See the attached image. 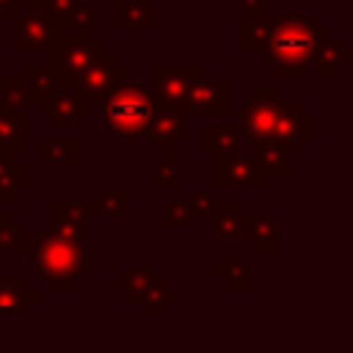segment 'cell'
<instances>
[{
  "mask_svg": "<svg viewBox=\"0 0 353 353\" xmlns=\"http://www.w3.org/2000/svg\"><path fill=\"white\" fill-rule=\"evenodd\" d=\"M30 262L58 292H74L83 279L91 276V237L44 229L39 240H28Z\"/></svg>",
  "mask_w": 353,
  "mask_h": 353,
  "instance_id": "obj_1",
  "label": "cell"
},
{
  "mask_svg": "<svg viewBox=\"0 0 353 353\" xmlns=\"http://www.w3.org/2000/svg\"><path fill=\"white\" fill-rule=\"evenodd\" d=\"M320 36H325V28H320L312 17L273 14V30L265 47V58L276 66L279 77H301L312 63Z\"/></svg>",
  "mask_w": 353,
  "mask_h": 353,
  "instance_id": "obj_2",
  "label": "cell"
},
{
  "mask_svg": "<svg viewBox=\"0 0 353 353\" xmlns=\"http://www.w3.org/2000/svg\"><path fill=\"white\" fill-rule=\"evenodd\" d=\"M99 105H102V119L116 141L141 138L154 113L152 91L143 88L132 74H127L121 83H116Z\"/></svg>",
  "mask_w": 353,
  "mask_h": 353,
  "instance_id": "obj_3",
  "label": "cell"
},
{
  "mask_svg": "<svg viewBox=\"0 0 353 353\" xmlns=\"http://www.w3.org/2000/svg\"><path fill=\"white\" fill-rule=\"evenodd\" d=\"M14 17H17V39H14L17 52L44 50L58 36L66 33L63 14L44 0H25L22 11H17Z\"/></svg>",
  "mask_w": 353,
  "mask_h": 353,
  "instance_id": "obj_4",
  "label": "cell"
},
{
  "mask_svg": "<svg viewBox=\"0 0 353 353\" xmlns=\"http://www.w3.org/2000/svg\"><path fill=\"white\" fill-rule=\"evenodd\" d=\"M52 77H55V91H66L77 85V77L97 61V55L105 50V44L99 39H88V36H72L66 39L58 36L52 44Z\"/></svg>",
  "mask_w": 353,
  "mask_h": 353,
  "instance_id": "obj_5",
  "label": "cell"
},
{
  "mask_svg": "<svg viewBox=\"0 0 353 353\" xmlns=\"http://www.w3.org/2000/svg\"><path fill=\"white\" fill-rule=\"evenodd\" d=\"M201 63H154L152 66V99L154 108H168L176 113L188 110V88L201 74Z\"/></svg>",
  "mask_w": 353,
  "mask_h": 353,
  "instance_id": "obj_6",
  "label": "cell"
},
{
  "mask_svg": "<svg viewBox=\"0 0 353 353\" xmlns=\"http://www.w3.org/2000/svg\"><path fill=\"white\" fill-rule=\"evenodd\" d=\"M314 135H317V119L303 108V102H298V99L284 102L281 105V113L276 119L270 143H276L287 154H295L309 141H314Z\"/></svg>",
  "mask_w": 353,
  "mask_h": 353,
  "instance_id": "obj_7",
  "label": "cell"
},
{
  "mask_svg": "<svg viewBox=\"0 0 353 353\" xmlns=\"http://www.w3.org/2000/svg\"><path fill=\"white\" fill-rule=\"evenodd\" d=\"M281 99L273 88H256L248 102L240 108V130L243 135L251 141V143H259V141H270L273 135V127H276V119L281 113Z\"/></svg>",
  "mask_w": 353,
  "mask_h": 353,
  "instance_id": "obj_8",
  "label": "cell"
},
{
  "mask_svg": "<svg viewBox=\"0 0 353 353\" xmlns=\"http://www.w3.org/2000/svg\"><path fill=\"white\" fill-rule=\"evenodd\" d=\"M127 74H130L127 63H121L113 50H102V52L97 55V61L77 77L74 91H77L88 105H99V102L108 97V91H110L116 83H121Z\"/></svg>",
  "mask_w": 353,
  "mask_h": 353,
  "instance_id": "obj_9",
  "label": "cell"
},
{
  "mask_svg": "<svg viewBox=\"0 0 353 353\" xmlns=\"http://www.w3.org/2000/svg\"><path fill=\"white\" fill-rule=\"evenodd\" d=\"M149 138V146L163 154L165 160H174L179 163V143L190 138V127H188V116L185 113H176V110H168V108H154L152 113V121L143 132Z\"/></svg>",
  "mask_w": 353,
  "mask_h": 353,
  "instance_id": "obj_10",
  "label": "cell"
},
{
  "mask_svg": "<svg viewBox=\"0 0 353 353\" xmlns=\"http://www.w3.org/2000/svg\"><path fill=\"white\" fill-rule=\"evenodd\" d=\"M212 185L215 190H226V188H237L245 185L251 190H265L268 176L254 165V160L248 154L232 152V154H212Z\"/></svg>",
  "mask_w": 353,
  "mask_h": 353,
  "instance_id": "obj_11",
  "label": "cell"
},
{
  "mask_svg": "<svg viewBox=\"0 0 353 353\" xmlns=\"http://www.w3.org/2000/svg\"><path fill=\"white\" fill-rule=\"evenodd\" d=\"M188 110L201 116H223L229 110V77H207L201 72L188 88Z\"/></svg>",
  "mask_w": 353,
  "mask_h": 353,
  "instance_id": "obj_12",
  "label": "cell"
},
{
  "mask_svg": "<svg viewBox=\"0 0 353 353\" xmlns=\"http://www.w3.org/2000/svg\"><path fill=\"white\" fill-rule=\"evenodd\" d=\"M88 108H91V105H88L74 88H66V91H55V94L50 97V102H47L39 113L47 116L55 130H74L77 121L91 113Z\"/></svg>",
  "mask_w": 353,
  "mask_h": 353,
  "instance_id": "obj_13",
  "label": "cell"
},
{
  "mask_svg": "<svg viewBox=\"0 0 353 353\" xmlns=\"http://www.w3.org/2000/svg\"><path fill=\"white\" fill-rule=\"evenodd\" d=\"M240 237L251 243L254 254H276L279 251V226L273 215L240 212Z\"/></svg>",
  "mask_w": 353,
  "mask_h": 353,
  "instance_id": "obj_14",
  "label": "cell"
},
{
  "mask_svg": "<svg viewBox=\"0 0 353 353\" xmlns=\"http://www.w3.org/2000/svg\"><path fill=\"white\" fill-rule=\"evenodd\" d=\"M273 30V14L268 11H240L237 47L240 52H265Z\"/></svg>",
  "mask_w": 353,
  "mask_h": 353,
  "instance_id": "obj_15",
  "label": "cell"
},
{
  "mask_svg": "<svg viewBox=\"0 0 353 353\" xmlns=\"http://www.w3.org/2000/svg\"><path fill=\"white\" fill-rule=\"evenodd\" d=\"M39 301H41V292L33 290L28 284V279H22V276H0V317L19 314V312H25L28 306H33Z\"/></svg>",
  "mask_w": 353,
  "mask_h": 353,
  "instance_id": "obj_16",
  "label": "cell"
},
{
  "mask_svg": "<svg viewBox=\"0 0 353 353\" xmlns=\"http://www.w3.org/2000/svg\"><path fill=\"white\" fill-rule=\"evenodd\" d=\"M88 218H91L88 204H80V201H52L50 204V226L58 232L91 237Z\"/></svg>",
  "mask_w": 353,
  "mask_h": 353,
  "instance_id": "obj_17",
  "label": "cell"
},
{
  "mask_svg": "<svg viewBox=\"0 0 353 353\" xmlns=\"http://www.w3.org/2000/svg\"><path fill=\"white\" fill-rule=\"evenodd\" d=\"M353 61L350 52L342 50L339 41H334L328 33L320 36L317 47H314V55H312V66H314V77L325 80V77H339L342 74V66H347Z\"/></svg>",
  "mask_w": 353,
  "mask_h": 353,
  "instance_id": "obj_18",
  "label": "cell"
},
{
  "mask_svg": "<svg viewBox=\"0 0 353 353\" xmlns=\"http://www.w3.org/2000/svg\"><path fill=\"white\" fill-rule=\"evenodd\" d=\"M28 149V116L0 108V152L22 154Z\"/></svg>",
  "mask_w": 353,
  "mask_h": 353,
  "instance_id": "obj_19",
  "label": "cell"
},
{
  "mask_svg": "<svg viewBox=\"0 0 353 353\" xmlns=\"http://www.w3.org/2000/svg\"><path fill=\"white\" fill-rule=\"evenodd\" d=\"M28 188V168L17 154L0 152V204L17 201V196Z\"/></svg>",
  "mask_w": 353,
  "mask_h": 353,
  "instance_id": "obj_20",
  "label": "cell"
},
{
  "mask_svg": "<svg viewBox=\"0 0 353 353\" xmlns=\"http://www.w3.org/2000/svg\"><path fill=\"white\" fill-rule=\"evenodd\" d=\"M254 165L265 174V176H273V179H287L292 174L290 163H287V152H281L276 143L270 141H259V143H251V154Z\"/></svg>",
  "mask_w": 353,
  "mask_h": 353,
  "instance_id": "obj_21",
  "label": "cell"
},
{
  "mask_svg": "<svg viewBox=\"0 0 353 353\" xmlns=\"http://www.w3.org/2000/svg\"><path fill=\"white\" fill-rule=\"evenodd\" d=\"M215 279H221L226 284V290L232 292H251L254 290V279H251V270L248 265L243 262V256L237 251H229L226 259L221 265H215Z\"/></svg>",
  "mask_w": 353,
  "mask_h": 353,
  "instance_id": "obj_22",
  "label": "cell"
},
{
  "mask_svg": "<svg viewBox=\"0 0 353 353\" xmlns=\"http://www.w3.org/2000/svg\"><path fill=\"white\" fill-rule=\"evenodd\" d=\"M22 77H25V85H28V99L33 105H39V110H41L50 102V97L55 94L52 66L50 63H28Z\"/></svg>",
  "mask_w": 353,
  "mask_h": 353,
  "instance_id": "obj_23",
  "label": "cell"
},
{
  "mask_svg": "<svg viewBox=\"0 0 353 353\" xmlns=\"http://www.w3.org/2000/svg\"><path fill=\"white\" fill-rule=\"evenodd\" d=\"M154 8L149 0H116L113 3V25L116 28H152Z\"/></svg>",
  "mask_w": 353,
  "mask_h": 353,
  "instance_id": "obj_24",
  "label": "cell"
},
{
  "mask_svg": "<svg viewBox=\"0 0 353 353\" xmlns=\"http://www.w3.org/2000/svg\"><path fill=\"white\" fill-rule=\"evenodd\" d=\"M39 163L41 165H74L77 163V141L74 138H41L39 141Z\"/></svg>",
  "mask_w": 353,
  "mask_h": 353,
  "instance_id": "obj_25",
  "label": "cell"
},
{
  "mask_svg": "<svg viewBox=\"0 0 353 353\" xmlns=\"http://www.w3.org/2000/svg\"><path fill=\"white\" fill-rule=\"evenodd\" d=\"M154 281H157V276L152 270H146V268H130L124 276H116L113 279V290L124 292L130 303H138L154 287Z\"/></svg>",
  "mask_w": 353,
  "mask_h": 353,
  "instance_id": "obj_26",
  "label": "cell"
},
{
  "mask_svg": "<svg viewBox=\"0 0 353 353\" xmlns=\"http://www.w3.org/2000/svg\"><path fill=\"white\" fill-rule=\"evenodd\" d=\"M179 301V292L176 290H171L168 284H165V279L163 276H157V281H154V287L135 303L138 306V312L143 314V317H163L165 314V309L171 306V303H176Z\"/></svg>",
  "mask_w": 353,
  "mask_h": 353,
  "instance_id": "obj_27",
  "label": "cell"
},
{
  "mask_svg": "<svg viewBox=\"0 0 353 353\" xmlns=\"http://www.w3.org/2000/svg\"><path fill=\"white\" fill-rule=\"evenodd\" d=\"M240 204L237 201H215L212 207V223H215V240H240Z\"/></svg>",
  "mask_w": 353,
  "mask_h": 353,
  "instance_id": "obj_28",
  "label": "cell"
},
{
  "mask_svg": "<svg viewBox=\"0 0 353 353\" xmlns=\"http://www.w3.org/2000/svg\"><path fill=\"white\" fill-rule=\"evenodd\" d=\"M201 149L207 154H232V152H240V132H234L232 127L207 124L201 130Z\"/></svg>",
  "mask_w": 353,
  "mask_h": 353,
  "instance_id": "obj_29",
  "label": "cell"
},
{
  "mask_svg": "<svg viewBox=\"0 0 353 353\" xmlns=\"http://www.w3.org/2000/svg\"><path fill=\"white\" fill-rule=\"evenodd\" d=\"M30 105L28 99V85L22 74H0V108L11 113H25Z\"/></svg>",
  "mask_w": 353,
  "mask_h": 353,
  "instance_id": "obj_30",
  "label": "cell"
},
{
  "mask_svg": "<svg viewBox=\"0 0 353 353\" xmlns=\"http://www.w3.org/2000/svg\"><path fill=\"white\" fill-rule=\"evenodd\" d=\"M28 251V229L11 215H0V254H25Z\"/></svg>",
  "mask_w": 353,
  "mask_h": 353,
  "instance_id": "obj_31",
  "label": "cell"
},
{
  "mask_svg": "<svg viewBox=\"0 0 353 353\" xmlns=\"http://www.w3.org/2000/svg\"><path fill=\"white\" fill-rule=\"evenodd\" d=\"M63 22H66V28L74 30V36H88V30L102 25V14L94 11L88 6V0H85V3H74L72 8H66L63 11Z\"/></svg>",
  "mask_w": 353,
  "mask_h": 353,
  "instance_id": "obj_32",
  "label": "cell"
},
{
  "mask_svg": "<svg viewBox=\"0 0 353 353\" xmlns=\"http://www.w3.org/2000/svg\"><path fill=\"white\" fill-rule=\"evenodd\" d=\"M124 210H127V190H124V188H110V190H105L97 201L88 204V212H91V215H110V218H119V215H124Z\"/></svg>",
  "mask_w": 353,
  "mask_h": 353,
  "instance_id": "obj_33",
  "label": "cell"
},
{
  "mask_svg": "<svg viewBox=\"0 0 353 353\" xmlns=\"http://www.w3.org/2000/svg\"><path fill=\"white\" fill-rule=\"evenodd\" d=\"M152 188L154 190H176L179 188V174L174 160H157L152 165Z\"/></svg>",
  "mask_w": 353,
  "mask_h": 353,
  "instance_id": "obj_34",
  "label": "cell"
},
{
  "mask_svg": "<svg viewBox=\"0 0 353 353\" xmlns=\"http://www.w3.org/2000/svg\"><path fill=\"white\" fill-rule=\"evenodd\" d=\"M190 207L188 204H179V201H165L163 204V223L165 229H182L190 223Z\"/></svg>",
  "mask_w": 353,
  "mask_h": 353,
  "instance_id": "obj_35",
  "label": "cell"
},
{
  "mask_svg": "<svg viewBox=\"0 0 353 353\" xmlns=\"http://www.w3.org/2000/svg\"><path fill=\"white\" fill-rule=\"evenodd\" d=\"M188 207H190V212H196V215H210L212 207H215V199H212V193H207V190H193Z\"/></svg>",
  "mask_w": 353,
  "mask_h": 353,
  "instance_id": "obj_36",
  "label": "cell"
},
{
  "mask_svg": "<svg viewBox=\"0 0 353 353\" xmlns=\"http://www.w3.org/2000/svg\"><path fill=\"white\" fill-rule=\"evenodd\" d=\"M25 0H0V19L3 17H14L19 8H22Z\"/></svg>",
  "mask_w": 353,
  "mask_h": 353,
  "instance_id": "obj_37",
  "label": "cell"
},
{
  "mask_svg": "<svg viewBox=\"0 0 353 353\" xmlns=\"http://www.w3.org/2000/svg\"><path fill=\"white\" fill-rule=\"evenodd\" d=\"M240 11H265V0H237Z\"/></svg>",
  "mask_w": 353,
  "mask_h": 353,
  "instance_id": "obj_38",
  "label": "cell"
},
{
  "mask_svg": "<svg viewBox=\"0 0 353 353\" xmlns=\"http://www.w3.org/2000/svg\"><path fill=\"white\" fill-rule=\"evenodd\" d=\"M44 3H50L52 8H58V11L63 14V11H66V8H72L74 3H85V0H44Z\"/></svg>",
  "mask_w": 353,
  "mask_h": 353,
  "instance_id": "obj_39",
  "label": "cell"
},
{
  "mask_svg": "<svg viewBox=\"0 0 353 353\" xmlns=\"http://www.w3.org/2000/svg\"><path fill=\"white\" fill-rule=\"evenodd\" d=\"M0 50H3V22H0Z\"/></svg>",
  "mask_w": 353,
  "mask_h": 353,
  "instance_id": "obj_40",
  "label": "cell"
},
{
  "mask_svg": "<svg viewBox=\"0 0 353 353\" xmlns=\"http://www.w3.org/2000/svg\"><path fill=\"white\" fill-rule=\"evenodd\" d=\"M204 3H226V0H204Z\"/></svg>",
  "mask_w": 353,
  "mask_h": 353,
  "instance_id": "obj_41",
  "label": "cell"
},
{
  "mask_svg": "<svg viewBox=\"0 0 353 353\" xmlns=\"http://www.w3.org/2000/svg\"><path fill=\"white\" fill-rule=\"evenodd\" d=\"M0 276H3V268H0Z\"/></svg>",
  "mask_w": 353,
  "mask_h": 353,
  "instance_id": "obj_42",
  "label": "cell"
},
{
  "mask_svg": "<svg viewBox=\"0 0 353 353\" xmlns=\"http://www.w3.org/2000/svg\"><path fill=\"white\" fill-rule=\"evenodd\" d=\"M0 74H3V72H0Z\"/></svg>",
  "mask_w": 353,
  "mask_h": 353,
  "instance_id": "obj_43",
  "label": "cell"
}]
</instances>
